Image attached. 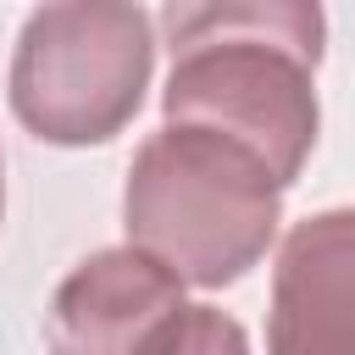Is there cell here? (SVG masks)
Masks as SVG:
<instances>
[{
    "label": "cell",
    "mask_w": 355,
    "mask_h": 355,
    "mask_svg": "<svg viewBox=\"0 0 355 355\" xmlns=\"http://www.w3.org/2000/svg\"><path fill=\"white\" fill-rule=\"evenodd\" d=\"M161 355H250V333L239 327V316L216 305H189L166 333Z\"/></svg>",
    "instance_id": "cell-6"
},
{
    "label": "cell",
    "mask_w": 355,
    "mask_h": 355,
    "mask_svg": "<svg viewBox=\"0 0 355 355\" xmlns=\"http://www.w3.org/2000/svg\"><path fill=\"white\" fill-rule=\"evenodd\" d=\"M155 22L128 0H55L22 17L6 100L11 116L61 150L111 144L144 105Z\"/></svg>",
    "instance_id": "cell-3"
},
{
    "label": "cell",
    "mask_w": 355,
    "mask_h": 355,
    "mask_svg": "<svg viewBox=\"0 0 355 355\" xmlns=\"http://www.w3.org/2000/svg\"><path fill=\"white\" fill-rule=\"evenodd\" d=\"M0 216H6V161H0Z\"/></svg>",
    "instance_id": "cell-7"
},
{
    "label": "cell",
    "mask_w": 355,
    "mask_h": 355,
    "mask_svg": "<svg viewBox=\"0 0 355 355\" xmlns=\"http://www.w3.org/2000/svg\"><path fill=\"white\" fill-rule=\"evenodd\" d=\"M283 222L277 178L233 139L205 128H155L122 183L128 244L178 283L227 288L272 250Z\"/></svg>",
    "instance_id": "cell-2"
},
{
    "label": "cell",
    "mask_w": 355,
    "mask_h": 355,
    "mask_svg": "<svg viewBox=\"0 0 355 355\" xmlns=\"http://www.w3.org/2000/svg\"><path fill=\"white\" fill-rule=\"evenodd\" d=\"M161 33L172 72L161 89L166 128H205L244 144L277 189H294L316 133V67L327 17L311 0H211L166 6Z\"/></svg>",
    "instance_id": "cell-1"
},
{
    "label": "cell",
    "mask_w": 355,
    "mask_h": 355,
    "mask_svg": "<svg viewBox=\"0 0 355 355\" xmlns=\"http://www.w3.org/2000/svg\"><path fill=\"white\" fill-rule=\"evenodd\" d=\"M266 355H355V205L311 211L283 233Z\"/></svg>",
    "instance_id": "cell-5"
},
{
    "label": "cell",
    "mask_w": 355,
    "mask_h": 355,
    "mask_svg": "<svg viewBox=\"0 0 355 355\" xmlns=\"http://www.w3.org/2000/svg\"><path fill=\"white\" fill-rule=\"evenodd\" d=\"M189 311L183 283L133 244L83 255L50 294V355H161L166 333Z\"/></svg>",
    "instance_id": "cell-4"
}]
</instances>
